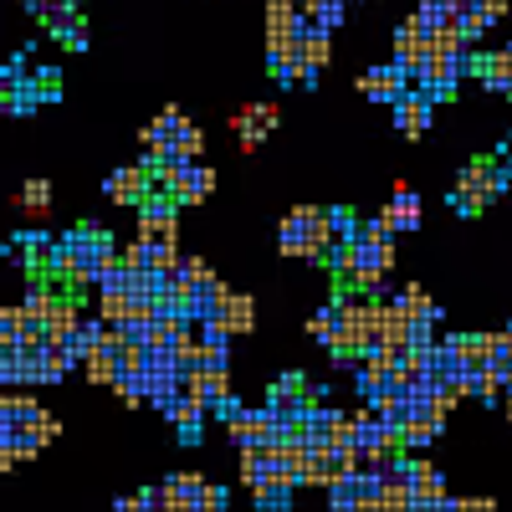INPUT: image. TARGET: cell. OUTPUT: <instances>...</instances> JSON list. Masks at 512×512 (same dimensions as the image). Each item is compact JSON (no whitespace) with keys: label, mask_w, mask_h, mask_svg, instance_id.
<instances>
[{"label":"cell","mask_w":512,"mask_h":512,"mask_svg":"<svg viewBox=\"0 0 512 512\" xmlns=\"http://www.w3.org/2000/svg\"><path fill=\"white\" fill-rule=\"evenodd\" d=\"M410 492H415V507H451V492H446V482H441V472L431 461H415Z\"/></svg>","instance_id":"cell-15"},{"label":"cell","mask_w":512,"mask_h":512,"mask_svg":"<svg viewBox=\"0 0 512 512\" xmlns=\"http://www.w3.org/2000/svg\"><path fill=\"white\" fill-rule=\"evenodd\" d=\"M507 420H512V390H507Z\"/></svg>","instance_id":"cell-31"},{"label":"cell","mask_w":512,"mask_h":512,"mask_svg":"<svg viewBox=\"0 0 512 512\" xmlns=\"http://www.w3.org/2000/svg\"><path fill=\"white\" fill-rule=\"evenodd\" d=\"M41 420H47V410L26 395H6V405H0V425H41Z\"/></svg>","instance_id":"cell-20"},{"label":"cell","mask_w":512,"mask_h":512,"mask_svg":"<svg viewBox=\"0 0 512 512\" xmlns=\"http://www.w3.org/2000/svg\"><path fill=\"white\" fill-rule=\"evenodd\" d=\"M410 88H415V82H410V72H405L400 62L374 67V72H364V77H359V93H364V98H374V103H400Z\"/></svg>","instance_id":"cell-9"},{"label":"cell","mask_w":512,"mask_h":512,"mask_svg":"<svg viewBox=\"0 0 512 512\" xmlns=\"http://www.w3.org/2000/svg\"><path fill=\"white\" fill-rule=\"evenodd\" d=\"M82 374H88L93 384H113V379H118V359L108 354V344H98L88 359H82Z\"/></svg>","instance_id":"cell-25"},{"label":"cell","mask_w":512,"mask_h":512,"mask_svg":"<svg viewBox=\"0 0 512 512\" xmlns=\"http://www.w3.org/2000/svg\"><path fill=\"white\" fill-rule=\"evenodd\" d=\"M349 6H359V0H349Z\"/></svg>","instance_id":"cell-33"},{"label":"cell","mask_w":512,"mask_h":512,"mask_svg":"<svg viewBox=\"0 0 512 512\" xmlns=\"http://www.w3.org/2000/svg\"><path fill=\"white\" fill-rule=\"evenodd\" d=\"M277 123H282V108H277V103H246V108H236L231 134H236L241 154H256V144H262Z\"/></svg>","instance_id":"cell-7"},{"label":"cell","mask_w":512,"mask_h":512,"mask_svg":"<svg viewBox=\"0 0 512 512\" xmlns=\"http://www.w3.org/2000/svg\"><path fill=\"white\" fill-rule=\"evenodd\" d=\"M72 6H82V0H72Z\"/></svg>","instance_id":"cell-32"},{"label":"cell","mask_w":512,"mask_h":512,"mask_svg":"<svg viewBox=\"0 0 512 512\" xmlns=\"http://www.w3.org/2000/svg\"><path fill=\"white\" fill-rule=\"evenodd\" d=\"M338 318H344V297L333 292V303H328V308H318V313L308 318V333H313V338H323V344H333V333H338Z\"/></svg>","instance_id":"cell-23"},{"label":"cell","mask_w":512,"mask_h":512,"mask_svg":"<svg viewBox=\"0 0 512 512\" xmlns=\"http://www.w3.org/2000/svg\"><path fill=\"white\" fill-rule=\"evenodd\" d=\"M149 164H128V169H118V175H108V200L113 205H144V195H149Z\"/></svg>","instance_id":"cell-13"},{"label":"cell","mask_w":512,"mask_h":512,"mask_svg":"<svg viewBox=\"0 0 512 512\" xmlns=\"http://www.w3.org/2000/svg\"><path fill=\"white\" fill-rule=\"evenodd\" d=\"M21 205H26V210H47V205H52V185H47V180H26V185H21Z\"/></svg>","instance_id":"cell-28"},{"label":"cell","mask_w":512,"mask_h":512,"mask_svg":"<svg viewBox=\"0 0 512 512\" xmlns=\"http://www.w3.org/2000/svg\"><path fill=\"white\" fill-rule=\"evenodd\" d=\"M21 6H26L31 16H47V11H52V0H21Z\"/></svg>","instance_id":"cell-29"},{"label":"cell","mask_w":512,"mask_h":512,"mask_svg":"<svg viewBox=\"0 0 512 512\" xmlns=\"http://www.w3.org/2000/svg\"><path fill=\"white\" fill-rule=\"evenodd\" d=\"M159 502H164L169 512H195V507L216 512V507L226 502V492H221V487H210V482L195 477V472H180V477H169V482L159 487Z\"/></svg>","instance_id":"cell-4"},{"label":"cell","mask_w":512,"mask_h":512,"mask_svg":"<svg viewBox=\"0 0 512 512\" xmlns=\"http://www.w3.org/2000/svg\"><path fill=\"white\" fill-rule=\"evenodd\" d=\"M441 425H446L441 415H415V420L405 425V436H400V441H405V451H425V446H431V441L441 436Z\"/></svg>","instance_id":"cell-22"},{"label":"cell","mask_w":512,"mask_h":512,"mask_svg":"<svg viewBox=\"0 0 512 512\" xmlns=\"http://www.w3.org/2000/svg\"><path fill=\"white\" fill-rule=\"evenodd\" d=\"M333 431H338V410H328V405H313V410H308V420H303V436H297V446H303V451L333 446Z\"/></svg>","instance_id":"cell-16"},{"label":"cell","mask_w":512,"mask_h":512,"mask_svg":"<svg viewBox=\"0 0 512 512\" xmlns=\"http://www.w3.org/2000/svg\"><path fill=\"white\" fill-rule=\"evenodd\" d=\"M118 256V246L108 241V231H93V226H77L62 236V282L67 287H93L108 262Z\"/></svg>","instance_id":"cell-2"},{"label":"cell","mask_w":512,"mask_h":512,"mask_svg":"<svg viewBox=\"0 0 512 512\" xmlns=\"http://www.w3.org/2000/svg\"><path fill=\"white\" fill-rule=\"evenodd\" d=\"M292 492H297V482H287V477H272V482H262L256 487V507H292Z\"/></svg>","instance_id":"cell-26"},{"label":"cell","mask_w":512,"mask_h":512,"mask_svg":"<svg viewBox=\"0 0 512 512\" xmlns=\"http://www.w3.org/2000/svg\"><path fill=\"white\" fill-rule=\"evenodd\" d=\"M431 103H436V98L425 93V88H410L400 103H390V108H395V128H400L405 139H420L425 128H431Z\"/></svg>","instance_id":"cell-12"},{"label":"cell","mask_w":512,"mask_h":512,"mask_svg":"<svg viewBox=\"0 0 512 512\" xmlns=\"http://www.w3.org/2000/svg\"><path fill=\"white\" fill-rule=\"evenodd\" d=\"M487 369L502 379V384H512V338L507 333H487Z\"/></svg>","instance_id":"cell-21"},{"label":"cell","mask_w":512,"mask_h":512,"mask_svg":"<svg viewBox=\"0 0 512 512\" xmlns=\"http://www.w3.org/2000/svg\"><path fill=\"white\" fill-rule=\"evenodd\" d=\"M221 328H226V333H246V328H256V297L231 292V303H226V313H221Z\"/></svg>","instance_id":"cell-19"},{"label":"cell","mask_w":512,"mask_h":512,"mask_svg":"<svg viewBox=\"0 0 512 512\" xmlns=\"http://www.w3.org/2000/svg\"><path fill=\"white\" fill-rule=\"evenodd\" d=\"M139 236L159 251H180V221H175V200H144L139 205Z\"/></svg>","instance_id":"cell-6"},{"label":"cell","mask_w":512,"mask_h":512,"mask_svg":"<svg viewBox=\"0 0 512 512\" xmlns=\"http://www.w3.org/2000/svg\"><path fill=\"white\" fill-rule=\"evenodd\" d=\"M180 441L185 446H200V425H180Z\"/></svg>","instance_id":"cell-30"},{"label":"cell","mask_w":512,"mask_h":512,"mask_svg":"<svg viewBox=\"0 0 512 512\" xmlns=\"http://www.w3.org/2000/svg\"><path fill=\"white\" fill-rule=\"evenodd\" d=\"M267 405H272L277 415H292V420H308V410H313V390H308V379H303V374H282V379L272 384V395H267Z\"/></svg>","instance_id":"cell-10"},{"label":"cell","mask_w":512,"mask_h":512,"mask_svg":"<svg viewBox=\"0 0 512 512\" xmlns=\"http://www.w3.org/2000/svg\"><path fill=\"white\" fill-rule=\"evenodd\" d=\"M502 185H507V175H502L492 159H472V164L461 169V185H456L451 205L461 210V216H477L482 205H492L502 195Z\"/></svg>","instance_id":"cell-3"},{"label":"cell","mask_w":512,"mask_h":512,"mask_svg":"<svg viewBox=\"0 0 512 512\" xmlns=\"http://www.w3.org/2000/svg\"><path fill=\"white\" fill-rule=\"evenodd\" d=\"M185 303H190V318H195L200 328H205V323H221V313H226V303H231V287H226L216 272H205V277L190 287Z\"/></svg>","instance_id":"cell-8"},{"label":"cell","mask_w":512,"mask_h":512,"mask_svg":"<svg viewBox=\"0 0 512 512\" xmlns=\"http://www.w3.org/2000/svg\"><path fill=\"white\" fill-rule=\"evenodd\" d=\"M277 246H282V256H303V262H328V251H333V246H344V241L333 236L328 210H318V205H297L292 216H282Z\"/></svg>","instance_id":"cell-1"},{"label":"cell","mask_w":512,"mask_h":512,"mask_svg":"<svg viewBox=\"0 0 512 512\" xmlns=\"http://www.w3.org/2000/svg\"><path fill=\"white\" fill-rule=\"evenodd\" d=\"M159 185H164V195L175 200V205H200L210 190H216V169L200 164V159H190V164H180V169H169Z\"/></svg>","instance_id":"cell-5"},{"label":"cell","mask_w":512,"mask_h":512,"mask_svg":"<svg viewBox=\"0 0 512 512\" xmlns=\"http://www.w3.org/2000/svg\"><path fill=\"white\" fill-rule=\"evenodd\" d=\"M77 328H82V313H77V303H72V297H57V303H52V313H47V333L67 338V333H77Z\"/></svg>","instance_id":"cell-24"},{"label":"cell","mask_w":512,"mask_h":512,"mask_svg":"<svg viewBox=\"0 0 512 512\" xmlns=\"http://www.w3.org/2000/svg\"><path fill=\"white\" fill-rule=\"evenodd\" d=\"M47 26H52V41H62L67 52H82V47H88V36H82V11L72 6V0H62V6L47 11Z\"/></svg>","instance_id":"cell-14"},{"label":"cell","mask_w":512,"mask_h":512,"mask_svg":"<svg viewBox=\"0 0 512 512\" xmlns=\"http://www.w3.org/2000/svg\"><path fill=\"white\" fill-rule=\"evenodd\" d=\"M395 303H400L410 318H441V308H436V303H431V297H425L420 287H405V292L395 297Z\"/></svg>","instance_id":"cell-27"},{"label":"cell","mask_w":512,"mask_h":512,"mask_svg":"<svg viewBox=\"0 0 512 512\" xmlns=\"http://www.w3.org/2000/svg\"><path fill=\"white\" fill-rule=\"evenodd\" d=\"M41 446H47L41 425H0V466H6V472L16 461H31Z\"/></svg>","instance_id":"cell-11"},{"label":"cell","mask_w":512,"mask_h":512,"mask_svg":"<svg viewBox=\"0 0 512 512\" xmlns=\"http://www.w3.org/2000/svg\"><path fill=\"white\" fill-rule=\"evenodd\" d=\"M226 431H231L236 446H262L267 441V410H236L226 420Z\"/></svg>","instance_id":"cell-17"},{"label":"cell","mask_w":512,"mask_h":512,"mask_svg":"<svg viewBox=\"0 0 512 512\" xmlns=\"http://www.w3.org/2000/svg\"><path fill=\"white\" fill-rule=\"evenodd\" d=\"M390 221H395V231H415L420 226V195L410 190V185H395V195H390Z\"/></svg>","instance_id":"cell-18"}]
</instances>
